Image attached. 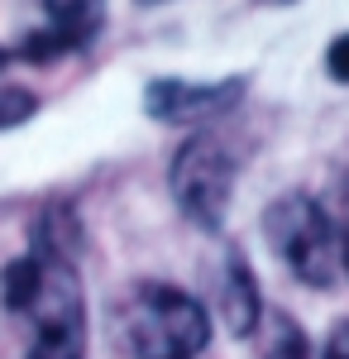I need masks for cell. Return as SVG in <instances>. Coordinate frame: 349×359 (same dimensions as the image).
<instances>
[{"label": "cell", "mask_w": 349, "mask_h": 359, "mask_svg": "<svg viewBox=\"0 0 349 359\" xmlns=\"http://www.w3.org/2000/svg\"><path fill=\"white\" fill-rule=\"evenodd\" d=\"M110 340L130 359H196L211 340V316L172 283H135L110 306Z\"/></svg>", "instance_id": "obj_1"}, {"label": "cell", "mask_w": 349, "mask_h": 359, "mask_svg": "<svg viewBox=\"0 0 349 359\" xmlns=\"http://www.w3.org/2000/svg\"><path fill=\"white\" fill-rule=\"evenodd\" d=\"M264 235H268L273 254L306 287H330L335 283V273H340V240H335V225L321 211V201H311L306 192L278 196L264 211Z\"/></svg>", "instance_id": "obj_2"}, {"label": "cell", "mask_w": 349, "mask_h": 359, "mask_svg": "<svg viewBox=\"0 0 349 359\" xmlns=\"http://www.w3.org/2000/svg\"><path fill=\"white\" fill-rule=\"evenodd\" d=\"M34 259H39V292L25 311L34 326L25 359H86V302H81L77 264L53 254H34Z\"/></svg>", "instance_id": "obj_3"}, {"label": "cell", "mask_w": 349, "mask_h": 359, "mask_svg": "<svg viewBox=\"0 0 349 359\" xmlns=\"http://www.w3.org/2000/svg\"><path fill=\"white\" fill-rule=\"evenodd\" d=\"M167 187L172 201L182 206V216L201 230H220L230 196H235V154L215 135H191L167 168Z\"/></svg>", "instance_id": "obj_4"}, {"label": "cell", "mask_w": 349, "mask_h": 359, "mask_svg": "<svg viewBox=\"0 0 349 359\" xmlns=\"http://www.w3.org/2000/svg\"><path fill=\"white\" fill-rule=\"evenodd\" d=\"M244 101V77L225 82H182V77H158L144 91V111L158 125H206L230 115Z\"/></svg>", "instance_id": "obj_5"}, {"label": "cell", "mask_w": 349, "mask_h": 359, "mask_svg": "<svg viewBox=\"0 0 349 359\" xmlns=\"http://www.w3.org/2000/svg\"><path fill=\"white\" fill-rule=\"evenodd\" d=\"M39 5H43V25L25 34L15 48L29 62H53L62 53H77L106 25V0H39Z\"/></svg>", "instance_id": "obj_6"}, {"label": "cell", "mask_w": 349, "mask_h": 359, "mask_svg": "<svg viewBox=\"0 0 349 359\" xmlns=\"http://www.w3.org/2000/svg\"><path fill=\"white\" fill-rule=\"evenodd\" d=\"M220 316H225L230 335H254L264 321V297H259L254 269L235 249L225 254V269H220Z\"/></svg>", "instance_id": "obj_7"}, {"label": "cell", "mask_w": 349, "mask_h": 359, "mask_svg": "<svg viewBox=\"0 0 349 359\" xmlns=\"http://www.w3.org/2000/svg\"><path fill=\"white\" fill-rule=\"evenodd\" d=\"M259 326H264L259 359H311V345H306V335H301V326H296L292 316L273 311L268 321H259Z\"/></svg>", "instance_id": "obj_8"}, {"label": "cell", "mask_w": 349, "mask_h": 359, "mask_svg": "<svg viewBox=\"0 0 349 359\" xmlns=\"http://www.w3.org/2000/svg\"><path fill=\"white\" fill-rule=\"evenodd\" d=\"M34 292H39V259H34V254L10 259L5 273H0V302H5V311L25 316L29 302H34Z\"/></svg>", "instance_id": "obj_9"}, {"label": "cell", "mask_w": 349, "mask_h": 359, "mask_svg": "<svg viewBox=\"0 0 349 359\" xmlns=\"http://www.w3.org/2000/svg\"><path fill=\"white\" fill-rule=\"evenodd\" d=\"M34 111H39L34 91H25V86H0V130H15V125H25Z\"/></svg>", "instance_id": "obj_10"}, {"label": "cell", "mask_w": 349, "mask_h": 359, "mask_svg": "<svg viewBox=\"0 0 349 359\" xmlns=\"http://www.w3.org/2000/svg\"><path fill=\"white\" fill-rule=\"evenodd\" d=\"M325 72L335 82H349V34H340L330 48H325Z\"/></svg>", "instance_id": "obj_11"}, {"label": "cell", "mask_w": 349, "mask_h": 359, "mask_svg": "<svg viewBox=\"0 0 349 359\" xmlns=\"http://www.w3.org/2000/svg\"><path fill=\"white\" fill-rule=\"evenodd\" d=\"M321 359H349V321H340L335 331L325 335V345H321Z\"/></svg>", "instance_id": "obj_12"}, {"label": "cell", "mask_w": 349, "mask_h": 359, "mask_svg": "<svg viewBox=\"0 0 349 359\" xmlns=\"http://www.w3.org/2000/svg\"><path fill=\"white\" fill-rule=\"evenodd\" d=\"M340 264H345V273H349V235L340 240Z\"/></svg>", "instance_id": "obj_13"}, {"label": "cell", "mask_w": 349, "mask_h": 359, "mask_svg": "<svg viewBox=\"0 0 349 359\" xmlns=\"http://www.w3.org/2000/svg\"><path fill=\"white\" fill-rule=\"evenodd\" d=\"M135 5H144V10H153V5H167V0H135Z\"/></svg>", "instance_id": "obj_14"}]
</instances>
